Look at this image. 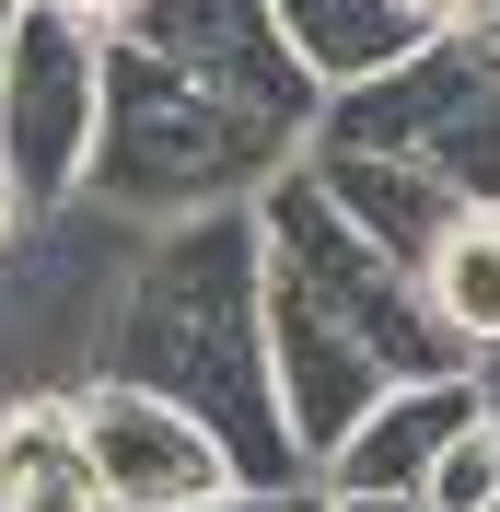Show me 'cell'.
<instances>
[{
  "label": "cell",
  "mask_w": 500,
  "mask_h": 512,
  "mask_svg": "<svg viewBox=\"0 0 500 512\" xmlns=\"http://www.w3.org/2000/svg\"><path fill=\"white\" fill-rule=\"evenodd\" d=\"M314 117L326 94L280 47L268 0H140L105 35V152L82 210H117L128 233L245 210L303 163Z\"/></svg>",
  "instance_id": "cell-1"
},
{
  "label": "cell",
  "mask_w": 500,
  "mask_h": 512,
  "mask_svg": "<svg viewBox=\"0 0 500 512\" xmlns=\"http://www.w3.org/2000/svg\"><path fill=\"white\" fill-rule=\"evenodd\" d=\"M59 478H94V466H82V408H70V384L0 396V512H24L35 489H59Z\"/></svg>",
  "instance_id": "cell-10"
},
{
  "label": "cell",
  "mask_w": 500,
  "mask_h": 512,
  "mask_svg": "<svg viewBox=\"0 0 500 512\" xmlns=\"http://www.w3.org/2000/svg\"><path fill=\"white\" fill-rule=\"evenodd\" d=\"M303 175L326 187V210H338L349 233H373V245L396 256L407 280H431L442 233L466 222V198L442 187V175H419V163H396V152H338V140H314V152H303Z\"/></svg>",
  "instance_id": "cell-8"
},
{
  "label": "cell",
  "mask_w": 500,
  "mask_h": 512,
  "mask_svg": "<svg viewBox=\"0 0 500 512\" xmlns=\"http://www.w3.org/2000/svg\"><path fill=\"white\" fill-rule=\"evenodd\" d=\"M268 24H280V47L303 59V82L326 105L361 94V82H384V70H407L431 47V24H419L407 0H268Z\"/></svg>",
  "instance_id": "cell-9"
},
{
  "label": "cell",
  "mask_w": 500,
  "mask_h": 512,
  "mask_svg": "<svg viewBox=\"0 0 500 512\" xmlns=\"http://www.w3.org/2000/svg\"><path fill=\"white\" fill-rule=\"evenodd\" d=\"M47 12H70V24H82V35H117L128 12H140V0H47Z\"/></svg>",
  "instance_id": "cell-14"
},
{
  "label": "cell",
  "mask_w": 500,
  "mask_h": 512,
  "mask_svg": "<svg viewBox=\"0 0 500 512\" xmlns=\"http://www.w3.org/2000/svg\"><path fill=\"white\" fill-rule=\"evenodd\" d=\"M35 245V210H24V187H12V175H0V256H24Z\"/></svg>",
  "instance_id": "cell-15"
},
{
  "label": "cell",
  "mask_w": 500,
  "mask_h": 512,
  "mask_svg": "<svg viewBox=\"0 0 500 512\" xmlns=\"http://www.w3.org/2000/svg\"><path fill=\"white\" fill-rule=\"evenodd\" d=\"M210 512H326V489H233V501H210Z\"/></svg>",
  "instance_id": "cell-13"
},
{
  "label": "cell",
  "mask_w": 500,
  "mask_h": 512,
  "mask_svg": "<svg viewBox=\"0 0 500 512\" xmlns=\"http://www.w3.org/2000/svg\"><path fill=\"white\" fill-rule=\"evenodd\" d=\"M268 373H280V419H291V443H303V466H326V454L396 396L384 350L338 315V303H314L280 256H268Z\"/></svg>",
  "instance_id": "cell-6"
},
{
  "label": "cell",
  "mask_w": 500,
  "mask_h": 512,
  "mask_svg": "<svg viewBox=\"0 0 500 512\" xmlns=\"http://www.w3.org/2000/svg\"><path fill=\"white\" fill-rule=\"evenodd\" d=\"M477 396H489V419H500V361H477Z\"/></svg>",
  "instance_id": "cell-18"
},
{
  "label": "cell",
  "mask_w": 500,
  "mask_h": 512,
  "mask_svg": "<svg viewBox=\"0 0 500 512\" xmlns=\"http://www.w3.org/2000/svg\"><path fill=\"white\" fill-rule=\"evenodd\" d=\"M94 373L210 419L221 454L245 466V489H303L314 478L291 419H280V373H268V233H256V198L140 233L117 303H105Z\"/></svg>",
  "instance_id": "cell-2"
},
{
  "label": "cell",
  "mask_w": 500,
  "mask_h": 512,
  "mask_svg": "<svg viewBox=\"0 0 500 512\" xmlns=\"http://www.w3.org/2000/svg\"><path fill=\"white\" fill-rule=\"evenodd\" d=\"M419 501H431V512H489V501H500V419H489V408L442 443V466H431Z\"/></svg>",
  "instance_id": "cell-12"
},
{
  "label": "cell",
  "mask_w": 500,
  "mask_h": 512,
  "mask_svg": "<svg viewBox=\"0 0 500 512\" xmlns=\"http://www.w3.org/2000/svg\"><path fill=\"white\" fill-rule=\"evenodd\" d=\"M326 512H431V501H338V489H326Z\"/></svg>",
  "instance_id": "cell-16"
},
{
  "label": "cell",
  "mask_w": 500,
  "mask_h": 512,
  "mask_svg": "<svg viewBox=\"0 0 500 512\" xmlns=\"http://www.w3.org/2000/svg\"><path fill=\"white\" fill-rule=\"evenodd\" d=\"M12 24H24V0H0V59H12Z\"/></svg>",
  "instance_id": "cell-19"
},
{
  "label": "cell",
  "mask_w": 500,
  "mask_h": 512,
  "mask_svg": "<svg viewBox=\"0 0 500 512\" xmlns=\"http://www.w3.org/2000/svg\"><path fill=\"white\" fill-rule=\"evenodd\" d=\"M70 408H82V466H94L105 512H210V501L245 489V466L221 454L210 419L163 408V396H140L117 373H82Z\"/></svg>",
  "instance_id": "cell-5"
},
{
  "label": "cell",
  "mask_w": 500,
  "mask_h": 512,
  "mask_svg": "<svg viewBox=\"0 0 500 512\" xmlns=\"http://www.w3.org/2000/svg\"><path fill=\"white\" fill-rule=\"evenodd\" d=\"M489 222H500V210H489Z\"/></svg>",
  "instance_id": "cell-20"
},
{
  "label": "cell",
  "mask_w": 500,
  "mask_h": 512,
  "mask_svg": "<svg viewBox=\"0 0 500 512\" xmlns=\"http://www.w3.org/2000/svg\"><path fill=\"white\" fill-rule=\"evenodd\" d=\"M105 152V35H82L70 12L24 0L12 59H0V175L24 187V210H82Z\"/></svg>",
  "instance_id": "cell-4"
},
{
  "label": "cell",
  "mask_w": 500,
  "mask_h": 512,
  "mask_svg": "<svg viewBox=\"0 0 500 512\" xmlns=\"http://www.w3.org/2000/svg\"><path fill=\"white\" fill-rule=\"evenodd\" d=\"M489 408L477 396V373H431V384H396L361 431H349L326 466H314V489H338V501H419L442 466V443L466 431V419Z\"/></svg>",
  "instance_id": "cell-7"
},
{
  "label": "cell",
  "mask_w": 500,
  "mask_h": 512,
  "mask_svg": "<svg viewBox=\"0 0 500 512\" xmlns=\"http://www.w3.org/2000/svg\"><path fill=\"white\" fill-rule=\"evenodd\" d=\"M489 512H500V501H489Z\"/></svg>",
  "instance_id": "cell-21"
},
{
  "label": "cell",
  "mask_w": 500,
  "mask_h": 512,
  "mask_svg": "<svg viewBox=\"0 0 500 512\" xmlns=\"http://www.w3.org/2000/svg\"><path fill=\"white\" fill-rule=\"evenodd\" d=\"M314 140H338V152H396V163H419V175H442L466 210H500V47L431 35L407 70L338 94L314 117Z\"/></svg>",
  "instance_id": "cell-3"
},
{
  "label": "cell",
  "mask_w": 500,
  "mask_h": 512,
  "mask_svg": "<svg viewBox=\"0 0 500 512\" xmlns=\"http://www.w3.org/2000/svg\"><path fill=\"white\" fill-rule=\"evenodd\" d=\"M466 35H477V47H500V0H477V24H466Z\"/></svg>",
  "instance_id": "cell-17"
},
{
  "label": "cell",
  "mask_w": 500,
  "mask_h": 512,
  "mask_svg": "<svg viewBox=\"0 0 500 512\" xmlns=\"http://www.w3.org/2000/svg\"><path fill=\"white\" fill-rule=\"evenodd\" d=\"M431 315L454 326V350L466 361H500V222L489 210H466V222L442 233V256H431Z\"/></svg>",
  "instance_id": "cell-11"
}]
</instances>
